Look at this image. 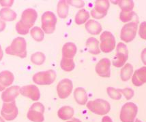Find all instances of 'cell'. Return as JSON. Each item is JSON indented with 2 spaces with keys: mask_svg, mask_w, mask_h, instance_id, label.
<instances>
[{
  "mask_svg": "<svg viewBox=\"0 0 146 122\" xmlns=\"http://www.w3.org/2000/svg\"><path fill=\"white\" fill-rule=\"evenodd\" d=\"M6 53L8 55L17 56L24 58L27 56V44L25 39L19 37L15 38L11 44L6 48Z\"/></svg>",
  "mask_w": 146,
  "mask_h": 122,
  "instance_id": "1",
  "label": "cell"
},
{
  "mask_svg": "<svg viewBox=\"0 0 146 122\" xmlns=\"http://www.w3.org/2000/svg\"><path fill=\"white\" fill-rule=\"evenodd\" d=\"M87 107L92 113L99 115L107 114L111 109L110 104L103 99H96L89 101L87 104Z\"/></svg>",
  "mask_w": 146,
  "mask_h": 122,
  "instance_id": "2",
  "label": "cell"
},
{
  "mask_svg": "<svg viewBox=\"0 0 146 122\" xmlns=\"http://www.w3.org/2000/svg\"><path fill=\"white\" fill-rule=\"evenodd\" d=\"M138 18L130 22L129 23L126 24L122 27L121 31V39L126 43H129L135 38L137 35V29H138Z\"/></svg>",
  "mask_w": 146,
  "mask_h": 122,
  "instance_id": "3",
  "label": "cell"
},
{
  "mask_svg": "<svg viewBox=\"0 0 146 122\" xmlns=\"http://www.w3.org/2000/svg\"><path fill=\"white\" fill-rule=\"evenodd\" d=\"M128 59V51L124 43L118 44L116 48V54L113 59V65L117 68L122 67Z\"/></svg>",
  "mask_w": 146,
  "mask_h": 122,
  "instance_id": "4",
  "label": "cell"
},
{
  "mask_svg": "<svg viewBox=\"0 0 146 122\" xmlns=\"http://www.w3.org/2000/svg\"><path fill=\"white\" fill-rule=\"evenodd\" d=\"M137 112H138V107L135 103H126L121 109V121L122 122H135Z\"/></svg>",
  "mask_w": 146,
  "mask_h": 122,
  "instance_id": "5",
  "label": "cell"
},
{
  "mask_svg": "<svg viewBox=\"0 0 146 122\" xmlns=\"http://www.w3.org/2000/svg\"><path fill=\"white\" fill-rule=\"evenodd\" d=\"M56 79V73L53 70L38 72L33 76L34 82L38 85H51Z\"/></svg>",
  "mask_w": 146,
  "mask_h": 122,
  "instance_id": "6",
  "label": "cell"
},
{
  "mask_svg": "<svg viewBox=\"0 0 146 122\" xmlns=\"http://www.w3.org/2000/svg\"><path fill=\"white\" fill-rule=\"evenodd\" d=\"M57 18L52 12H45L42 16V29L47 34L53 33L55 29Z\"/></svg>",
  "mask_w": 146,
  "mask_h": 122,
  "instance_id": "7",
  "label": "cell"
},
{
  "mask_svg": "<svg viewBox=\"0 0 146 122\" xmlns=\"http://www.w3.org/2000/svg\"><path fill=\"white\" fill-rule=\"evenodd\" d=\"M100 50L104 53H109L115 47V39L113 35L109 31H104L100 35Z\"/></svg>",
  "mask_w": 146,
  "mask_h": 122,
  "instance_id": "8",
  "label": "cell"
},
{
  "mask_svg": "<svg viewBox=\"0 0 146 122\" xmlns=\"http://www.w3.org/2000/svg\"><path fill=\"white\" fill-rule=\"evenodd\" d=\"M109 8V1L107 0H99L94 3V8L91 11V15L96 19H101L107 14Z\"/></svg>",
  "mask_w": 146,
  "mask_h": 122,
  "instance_id": "9",
  "label": "cell"
},
{
  "mask_svg": "<svg viewBox=\"0 0 146 122\" xmlns=\"http://www.w3.org/2000/svg\"><path fill=\"white\" fill-rule=\"evenodd\" d=\"M1 115L6 121H13L15 119L18 115V109L15 101L3 103L1 111Z\"/></svg>",
  "mask_w": 146,
  "mask_h": 122,
  "instance_id": "10",
  "label": "cell"
},
{
  "mask_svg": "<svg viewBox=\"0 0 146 122\" xmlns=\"http://www.w3.org/2000/svg\"><path fill=\"white\" fill-rule=\"evenodd\" d=\"M73 84L69 79H64L59 82L57 85V92L58 97L62 99H66L70 95L72 91Z\"/></svg>",
  "mask_w": 146,
  "mask_h": 122,
  "instance_id": "11",
  "label": "cell"
},
{
  "mask_svg": "<svg viewBox=\"0 0 146 122\" xmlns=\"http://www.w3.org/2000/svg\"><path fill=\"white\" fill-rule=\"evenodd\" d=\"M38 14L35 10L32 8H27L23 12L21 15V19L19 21L22 25L25 26L26 28L30 29L35 23L37 19Z\"/></svg>",
  "mask_w": 146,
  "mask_h": 122,
  "instance_id": "12",
  "label": "cell"
},
{
  "mask_svg": "<svg viewBox=\"0 0 146 122\" xmlns=\"http://www.w3.org/2000/svg\"><path fill=\"white\" fill-rule=\"evenodd\" d=\"M111 64L108 58H102L96 65V72L102 77H109L111 76Z\"/></svg>",
  "mask_w": 146,
  "mask_h": 122,
  "instance_id": "13",
  "label": "cell"
},
{
  "mask_svg": "<svg viewBox=\"0 0 146 122\" xmlns=\"http://www.w3.org/2000/svg\"><path fill=\"white\" fill-rule=\"evenodd\" d=\"M20 93L24 97L29 98L34 101H37L40 98V93L38 87L35 85H28L20 88Z\"/></svg>",
  "mask_w": 146,
  "mask_h": 122,
  "instance_id": "14",
  "label": "cell"
},
{
  "mask_svg": "<svg viewBox=\"0 0 146 122\" xmlns=\"http://www.w3.org/2000/svg\"><path fill=\"white\" fill-rule=\"evenodd\" d=\"M20 88L21 87L17 85H13L6 88L1 94V99L3 102H11L15 101V99L20 93Z\"/></svg>",
  "mask_w": 146,
  "mask_h": 122,
  "instance_id": "15",
  "label": "cell"
},
{
  "mask_svg": "<svg viewBox=\"0 0 146 122\" xmlns=\"http://www.w3.org/2000/svg\"><path fill=\"white\" fill-rule=\"evenodd\" d=\"M14 75L9 71H3L0 73V91H3L10 86L14 82Z\"/></svg>",
  "mask_w": 146,
  "mask_h": 122,
  "instance_id": "16",
  "label": "cell"
},
{
  "mask_svg": "<svg viewBox=\"0 0 146 122\" xmlns=\"http://www.w3.org/2000/svg\"><path fill=\"white\" fill-rule=\"evenodd\" d=\"M132 82L135 86H141L146 83V67L136 70L133 73Z\"/></svg>",
  "mask_w": 146,
  "mask_h": 122,
  "instance_id": "17",
  "label": "cell"
},
{
  "mask_svg": "<svg viewBox=\"0 0 146 122\" xmlns=\"http://www.w3.org/2000/svg\"><path fill=\"white\" fill-rule=\"evenodd\" d=\"M77 48L74 43L68 42L62 48V56L64 58H73L75 56Z\"/></svg>",
  "mask_w": 146,
  "mask_h": 122,
  "instance_id": "18",
  "label": "cell"
},
{
  "mask_svg": "<svg viewBox=\"0 0 146 122\" xmlns=\"http://www.w3.org/2000/svg\"><path fill=\"white\" fill-rule=\"evenodd\" d=\"M86 29L88 33L94 35H98L102 31V26L94 20H90L86 23Z\"/></svg>",
  "mask_w": 146,
  "mask_h": 122,
  "instance_id": "19",
  "label": "cell"
},
{
  "mask_svg": "<svg viewBox=\"0 0 146 122\" xmlns=\"http://www.w3.org/2000/svg\"><path fill=\"white\" fill-rule=\"evenodd\" d=\"M74 97L76 102L81 105H85L88 102V95L86 91L83 87H77L74 90Z\"/></svg>",
  "mask_w": 146,
  "mask_h": 122,
  "instance_id": "20",
  "label": "cell"
},
{
  "mask_svg": "<svg viewBox=\"0 0 146 122\" xmlns=\"http://www.w3.org/2000/svg\"><path fill=\"white\" fill-rule=\"evenodd\" d=\"M86 47L90 53L97 55L100 53V48H99V42L94 37H90L86 42Z\"/></svg>",
  "mask_w": 146,
  "mask_h": 122,
  "instance_id": "21",
  "label": "cell"
},
{
  "mask_svg": "<svg viewBox=\"0 0 146 122\" xmlns=\"http://www.w3.org/2000/svg\"><path fill=\"white\" fill-rule=\"evenodd\" d=\"M74 109L71 106H64L59 109L57 115L62 120H68L71 119L74 115Z\"/></svg>",
  "mask_w": 146,
  "mask_h": 122,
  "instance_id": "22",
  "label": "cell"
},
{
  "mask_svg": "<svg viewBox=\"0 0 146 122\" xmlns=\"http://www.w3.org/2000/svg\"><path fill=\"white\" fill-rule=\"evenodd\" d=\"M0 18L3 21H13L17 18V14L10 8H2L0 10Z\"/></svg>",
  "mask_w": 146,
  "mask_h": 122,
  "instance_id": "23",
  "label": "cell"
},
{
  "mask_svg": "<svg viewBox=\"0 0 146 122\" xmlns=\"http://www.w3.org/2000/svg\"><path fill=\"white\" fill-rule=\"evenodd\" d=\"M68 3L67 1H59L58 4H57V12L58 14V16L61 18H66L68 15Z\"/></svg>",
  "mask_w": 146,
  "mask_h": 122,
  "instance_id": "24",
  "label": "cell"
},
{
  "mask_svg": "<svg viewBox=\"0 0 146 122\" xmlns=\"http://www.w3.org/2000/svg\"><path fill=\"white\" fill-rule=\"evenodd\" d=\"M43 114L44 113L41 112V111L29 109L27 117L30 121L33 122H42L44 119Z\"/></svg>",
  "mask_w": 146,
  "mask_h": 122,
  "instance_id": "25",
  "label": "cell"
},
{
  "mask_svg": "<svg viewBox=\"0 0 146 122\" xmlns=\"http://www.w3.org/2000/svg\"><path fill=\"white\" fill-rule=\"evenodd\" d=\"M133 74V67L130 63H127L121 69L120 76L123 82H127Z\"/></svg>",
  "mask_w": 146,
  "mask_h": 122,
  "instance_id": "26",
  "label": "cell"
},
{
  "mask_svg": "<svg viewBox=\"0 0 146 122\" xmlns=\"http://www.w3.org/2000/svg\"><path fill=\"white\" fill-rule=\"evenodd\" d=\"M90 13L85 9H81L78 12L75 16V23L76 25H81L86 23L89 19Z\"/></svg>",
  "mask_w": 146,
  "mask_h": 122,
  "instance_id": "27",
  "label": "cell"
},
{
  "mask_svg": "<svg viewBox=\"0 0 146 122\" xmlns=\"http://www.w3.org/2000/svg\"><path fill=\"white\" fill-rule=\"evenodd\" d=\"M60 66L61 68L64 71L70 72L74 69V67H75V64H74V61H73V58H67L62 57L60 62Z\"/></svg>",
  "mask_w": 146,
  "mask_h": 122,
  "instance_id": "28",
  "label": "cell"
},
{
  "mask_svg": "<svg viewBox=\"0 0 146 122\" xmlns=\"http://www.w3.org/2000/svg\"><path fill=\"white\" fill-rule=\"evenodd\" d=\"M117 4L123 12H130L133 11L135 6V3L131 0H120L117 1Z\"/></svg>",
  "mask_w": 146,
  "mask_h": 122,
  "instance_id": "29",
  "label": "cell"
},
{
  "mask_svg": "<svg viewBox=\"0 0 146 122\" xmlns=\"http://www.w3.org/2000/svg\"><path fill=\"white\" fill-rule=\"evenodd\" d=\"M31 35L36 42H42L44 37V31L38 27H35L31 29Z\"/></svg>",
  "mask_w": 146,
  "mask_h": 122,
  "instance_id": "30",
  "label": "cell"
},
{
  "mask_svg": "<svg viewBox=\"0 0 146 122\" xmlns=\"http://www.w3.org/2000/svg\"><path fill=\"white\" fill-rule=\"evenodd\" d=\"M45 55L40 52H37L34 53L31 56V61L34 64L36 65H41L45 61Z\"/></svg>",
  "mask_w": 146,
  "mask_h": 122,
  "instance_id": "31",
  "label": "cell"
},
{
  "mask_svg": "<svg viewBox=\"0 0 146 122\" xmlns=\"http://www.w3.org/2000/svg\"><path fill=\"white\" fill-rule=\"evenodd\" d=\"M107 92L108 95L112 99L115 100L121 99V93L119 89H115L113 87H108L107 89Z\"/></svg>",
  "mask_w": 146,
  "mask_h": 122,
  "instance_id": "32",
  "label": "cell"
},
{
  "mask_svg": "<svg viewBox=\"0 0 146 122\" xmlns=\"http://www.w3.org/2000/svg\"><path fill=\"white\" fill-rule=\"evenodd\" d=\"M136 16L135 13L133 11L130 12H123L121 11L120 12V15H119V18L123 23H127L129 22L130 20L133 19V18Z\"/></svg>",
  "mask_w": 146,
  "mask_h": 122,
  "instance_id": "33",
  "label": "cell"
},
{
  "mask_svg": "<svg viewBox=\"0 0 146 122\" xmlns=\"http://www.w3.org/2000/svg\"><path fill=\"white\" fill-rule=\"evenodd\" d=\"M119 90L120 91L121 94L124 96L126 100H129L134 97V94L135 92L133 89L131 88H124V89H119Z\"/></svg>",
  "mask_w": 146,
  "mask_h": 122,
  "instance_id": "34",
  "label": "cell"
},
{
  "mask_svg": "<svg viewBox=\"0 0 146 122\" xmlns=\"http://www.w3.org/2000/svg\"><path fill=\"white\" fill-rule=\"evenodd\" d=\"M16 30L17 32L20 35H27L29 31V29L26 28L25 26L22 25L20 21H19L16 25Z\"/></svg>",
  "mask_w": 146,
  "mask_h": 122,
  "instance_id": "35",
  "label": "cell"
},
{
  "mask_svg": "<svg viewBox=\"0 0 146 122\" xmlns=\"http://www.w3.org/2000/svg\"><path fill=\"white\" fill-rule=\"evenodd\" d=\"M139 35L141 39L146 40V21L142 22L140 24L139 29Z\"/></svg>",
  "mask_w": 146,
  "mask_h": 122,
  "instance_id": "36",
  "label": "cell"
},
{
  "mask_svg": "<svg viewBox=\"0 0 146 122\" xmlns=\"http://www.w3.org/2000/svg\"><path fill=\"white\" fill-rule=\"evenodd\" d=\"M68 4L71 6L76 7L77 8H81L85 6V3L83 1H67Z\"/></svg>",
  "mask_w": 146,
  "mask_h": 122,
  "instance_id": "37",
  "label": "cell"
},
{
  "mask_svg": "<svg viewBox=\"0 0 146 122\" xmlns=\"http://www.w3.org/2000/svg\"><path fill=\"white\" fill-rule=\"evenodd\" d=\"M14 1L13 0H6V1H0V5L1 6L5 7V8H8L9 7H11L13 5Z\"/></svg>",
  "mask_w": 146,
  "mask_h": 122,
  "instance_id": "38",
  "label": "cell"
},
{
  "mask_svg": "<svg viewBox=\"0 0 146 122\" xmlns=\"http://www.w3.org/2000/svg\"><path fill=\"white\" fill-rule=\"evenodd\" d=\"M141 61L143 64L146 65V48L142 51L141 54Z\"/></svg>",
  "mask_w": 146,
  "mask_h": 122,
  "instance_id": "39",
  "label": "cell"
},
{
  "mask_svg": "<svg viewBox=\"0 0 146 122\" xmlns=\"http://www.w3.org/2000/svg\"><path fill=\"white\" fill-rule=\"evenodd\" d=\"M6 23L0 18V32H2L6 29Z\"/></svg>",
  "mask_w": 146,
  "mask_h": 122,
  "instance_id": "40",
  "label": "cell"
},
{
  "mask_svg": "<svg viewBox=\"0 0 146 122\" xmlns=\"http://www.w3.org/2000/svg\"><path fill=\"white\" fill-rule=\"evenodd\" d=\"M102 122H113V120L111 119L110 117L105 116L103 117V118H102Z\"/></svg>",
  "mask_w": 146,
  "mask_h": 122,
  "instance_id": "41",
  "label": "cell"
},
{
  "mask_svg": "<svg viewBox=\"0 0 146 122\" xmlns=\"http://www.w3.org/2000/svg\"><path fill=\"white\" fill-rule=\"evenodd\" d=\"M3 56V50H2V49H1V46H0V61H1V60H2Z\"/></svg>",
  "mask_w": 146,
  "mask_h": 122,
  "instance_id": "42",
  "label": "cell"
},
{
  "mask_svg": "<svg viewBox=\"0 0 146 122\" xmlns=\"http://www.w3.org/2000/svg\"><path fill=\"white\" fill-rule=\"evenodd\" d=\"M67 122H81V121H80L79 119H75V118H74V119H73L72 121H67Z\"/></svg>",
  "mask_w": 146,
  "mask_h": 122,
  "instance_id": "43",
  "label": "cell"
},
{
  "mask_svg": "<svg viewBox=\"0 0 146 122\" xmlns=\"http://www.w3.org/2000/svg\"><path fill=\"white\" fill-rule=\"evenodd\" d=\"M0 122H5L4 120L2 119V117H0Z\"/></svg>",
  "mask_w": 146,
  "mask_h": 122,
  "instance_id": "44",
  "label": "cell"
},
{
  "mask_svg": "<svg viewBox=\"0 0 146 122\" xmlns=\"http://www.w3.org/2000/svg\"><path fill=\"white\" fill-rule=\"evenodd\" d=\"M135 122H142L141 121V120H139V119H137L136 120H135Z\"/></svg>",
  "mask_w": 146,
  "mask_h": 122,
  "instance_id": "45",
  "label": "cell"
}]
</instances>
